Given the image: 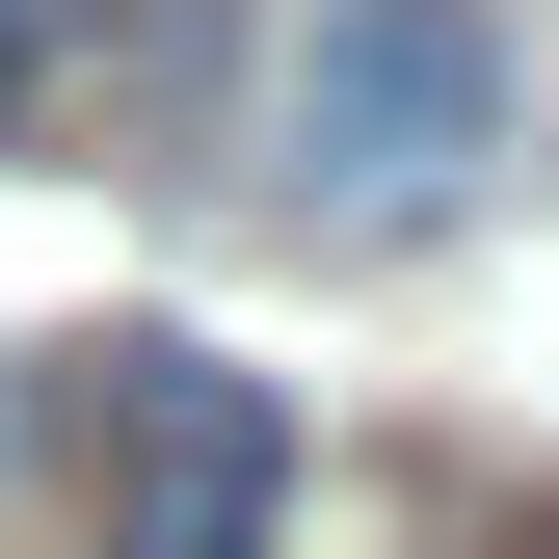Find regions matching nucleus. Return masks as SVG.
<instances>
[{
    "instance_id": "obj_1",
    "label": "nucleus",
    "mask_w": 559,
    "mask_h": 559,
    "mask_svg": "<svg viewBox=\"0 0 559 559\" xmlns=\"http://www.w3.org/2000/svg\"><path fill=\"white\" fill-rule=\"evenodd\" d=\"M479 160H507V27L479 0H294L266 27V214L427 240Z\"/></svg>"
},
{
    "instance_id": "obj_2",
    "label": "nucleus",
    "mask_w": 559,
    "mask_h": 559,
    "mask_svg": "<svg viewBox=\"0 0 559 559\" xmlns=\"http://www.w3.org/2000/svg\"><path fill=\"white\" fill-rule=\"evenodd\" d=\"M266 533H294V400L187 320L81 346V559H266Z\"/></svg>"
},
{
    "instance_id": "obj_3",
    "label": "nucleus",
    "mask_w": 559,
    "mask_h": 559,
    "mask_svg": "<svg viewBox=\"0 0 559 559\" xmlns=\"http://www.w3.org/2000/svg\"><path fill=\"white\" fill-rule=\"evenodd\" d=\"M27 81H53V0H0V133H27Z\"/></svg>"
},
{
    "instance_id": "obj_4",
    "label": "nucleus",
    "mask_w": 559,
    "mask_h": 559,
    "mask_svg": "<svg viewBox=\"0 0 559 559\" xmlns=\"http://www.w3.org/2000/svg\"><path fill=\"white\" fill-rule=\"evenodd\" d=\"M507 559H559V507H533V533H507Z\"/></svg>"
}]
</instances>
